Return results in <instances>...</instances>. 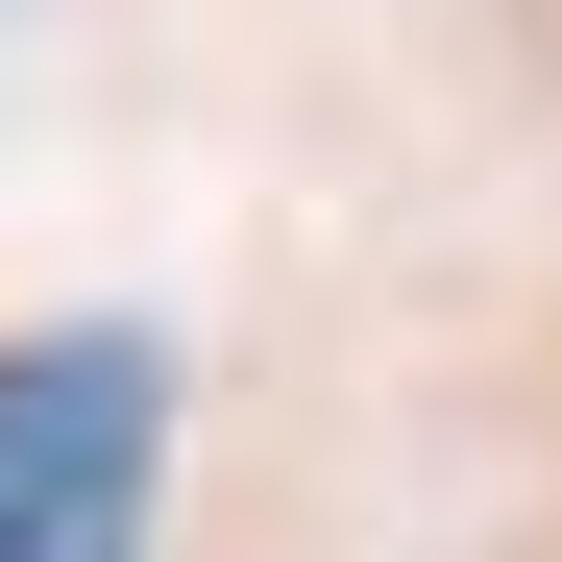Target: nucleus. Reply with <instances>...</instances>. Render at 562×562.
I'll use <instances>...</instances> for the list:
<instances>
[{"label":"nucleus","mask_w":562,"mask_h":562,"mask_svg":"<svg viewBox=\"0 0 562 562\" xmlns=\"http://www.w3.org/2000/svg\"><path fill=\"white\" fill-rule=\"evenodd\" d=\"M147 464H171V367L123 318L0 342V562H147Z\"/></svg>","instance_id":"obj_1"}]
</instances>
